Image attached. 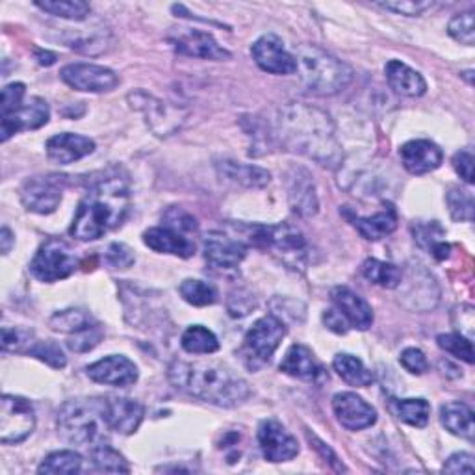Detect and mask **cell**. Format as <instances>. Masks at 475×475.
Wrapping results in <instances>:
<instances>
[{"label": "cell", "instance_id": "1", "mask_svg": "<svg viewBox=\"0 0 475 475\" xmlns=\"http://www.w3.org/2000/svg\"><path fill=\"white\" fill-rule=\"evenodd\" d=\"M277 136L286 149L305 154L322 165L336 167L342 162L334 125L320 108L303 102L282 106L277 117Z\"/></svg>", "mask_w": 475, "mask_h": 475}, {"label": "cell", "instance_id": "2", "mask_svg": "<svg viewBox=\"0 0 475 475\" xmlns=\"http://www.w3.org/2000/svg\"><path fill=\"white\" fill-rule=\"evenodd\" d=\"M167 377L176 390L223 408L242 405L251 394L249 385L240 375L219 363L174 361Z\"/></svg>", "mask_w": 475, "mask_h": 475}, {"label": "cell", "instance_id": "3", "mask_svg": "<svg viewBox=\"0 0 475 475\" xmlns=\"http://www.w3.org/2000/svg\"><path fill=\"white\" fill-rule=\"evenodd\" d=\"M131 210V190L125 178L108 176L95 183L71 225V236L80 242H93L125 221Z\"/></svg>", "mask_w": 475, "mask_h": 475}, {"label": "cell", "instance_id": "4", "mask_svg": "<svg viewBox=\"0 0 475 475\" xmlns=\"http://www.w3.org/2000/svg\"><path fill=\"white\" fill-rule=\"evenodd\" d=\"M58 433L73 446H97L104 442L110 426L106 420V399H71L58 410Z\"/></svg>", "mask_w": 475, "mask_h": 475}, {"label": "cell", "instance_id": "5", "mask_svg": "<svg viewBox=\"0 0 475 475\" xmlns=\"http://www.w3.org/2000/svg\"><path fill=\"white\" fill-rule=\"evenodd\" d=\"M297 73L305 90L318 97H332L353 80V69L316 45H301L295 50Z\"/></svg>", "mask_w": 475, "mask_h": 475}, {"label": "cell", "instance_id": "6", "mask_svg": "<svg viewBox=\"0 0 475 475\" xmlns=\"http://www.w3.org/2000/svg\"><path fill=\"white\" fill-rule=\"evenodd\" d=\"M253 240L271 249L288 268L303 269L307 260V240L300 228L288 223L273 227H259L253 230Z\"/></svg>", "mask_w": 475, "mask_h": 475}, {"label": "cell", "instance_id": "7", "mask_svg": "<svg viewBox=\"0 0 475 475\" xmlns=\"http://www.w3.org/2000/svg\"><path fill=\"white\" fill-rule=\"evenodd\" d=\"M79 268V260L75 251L58 238H48V240L37 249L30 271L41 282H56L68 279Z\"/></svg>", "mask_w": 475, "mask_h": 475}, {"label": "cell", "instance_id": "8", "mask_svg": "<svg viewBox=\"0 0 475 475\" xmlns=\"http://www.w3.org/2000/svg\"><path fill=\"white\" fill-rule=\"evenodd\" d=\"M36 429V412L28 399L5 394L0 401V442L19 444Z\"/></svg>", "mask_w": 475, "mask_h": 475}, {"label": "cell", "instance_id": "9", "mask_svg": "<svg viewBox=\"0 0 475 475\" xmlns=\"http://www.w3.org/2000/svg\"><path fill=\"white\" fill-rule=\"evenodd\" d=\"M66 176H32L21 188V201L28 212L52 214L62 203Z\"/></svg>", "mask_w": 475, "mask_h": 475}, {"label": "cell", "instance_id": "10", "mask_svg": "<svg viewBox=\"0 0 475 475\" xmlns=\"http://www.w3.org/2000/svg\"><path fill=\"white\" fill-rule=\"evenodd\" d=\"M286 336V327L277 316H264L253 323L246 334V353L251 361L266 364Z\"/></svg>", "mask_w": 475, "mask_h": 475}, {"label": "cell", "instance_id": "11", "mask_svg": "<svg viewBox=\"0 0 475 475\" xmlns=\"http://www.w3.org/2000/svg\"><path fill=\"white\" fill-rule=\"evenodd\" d=\"M48 104L39 97H32L28 102H23L14 111L0 115V119H3V125H0V140L8 142L14 134L41 129L48 123Z\"/></svg>", "mask_w": 475, "mask_h": 475}, {"label": "cell", "instance_id": "12", "mask_svg": "<svg viewBox=\"0 0 475 475\" xmlns=\"http://www.w3.org/2000/svg\"><path fill=\"white\" fill-rule=\"evenodd\" d=\"M257 66L271 75H291L297 71L295 56L286 50L284 41L275 34H264L251 47Z\"/></svg>", "mask_w": 475, "mask_h": 475}, {"label": "cell", "instance_id": "13", "mask_svg": "<svg viewBox=\"0 0 475 475\" xmlns=\"http://www.w3.org/2000/svg\"><path fill=\"white\" fill-rule=\"evenodd\" d=\"M248 255V246L221 230H212L205 236V259L214 269L230 271L242 264Z\"/></svg>", "mask_w": 475, "mask_h": 475}, {"label": "cell", "instance_id": "14", "mask_svg": "<svg viewBox=\"0 0 475 475\" xmlns=\"http://www.w3.org/2000/svg\"><path fill=\"white\" fill-rule=\"evenodd\" d=\"M169 43L173 48L181 54L201 58V59H212V62H223V59H230V52L223 48L212 34L195 30V28H181L169 36Z\"/></svg>", "mask_w": 475, "mask_h": 475}, {"label": "cell", "instance_id": "15", "mask_svg": "<svg viewBox=\"0 0 475 475\" xmlns=\"http://www.w3.org/2000/svg\"><path fill=\"white\" fill-rule=\"evenodd\" d=\"M59 77L69 88L88 93H106L115 90L119 84V77L111 69L95 64L66 66Z\"/></svg>", "mask_w": 475, "mask_h": 475}, {"label": "cell", "instance_id": "16", "mask_svg": "<svg viewBox=\"0 0 475 475\" xmlns=\"http://www.w3.org/2000/svg\"><path fill=\"white\" fill-rule=\"evenodd\" d=\"M332 410L342 428L349 431H363L377 422V410L353 392L336 394L332 397Z\"/></svg>", "mask_w": 475, "mask_h": 475}, {"label": "cell", "instance_id": "17", "mask_svg": "<svg viewBox=\"0 0 475 475\" xmlns=\"http://www.w3.org/2000/svg\"><path fill=\"white\" fill-rule=\"evenodd\" d=\"M259 446L262 455L269 462H288L300 453V444L295 437L277 420H264L259 428Z\"/></svg>", "mask_w": 475, "mask_h": 475}, {"label": "cell", "instance_id": "18", "mask_svg": "<svg viewBox=\"0 0 475 475\" xmlns=\"http://www.w3.org/2000/svg\"><path fill=\"white\" fill-rule=\"evenodd\" d=\"M86 374L95 383L117 388H127L138 381V366L123 354L104 356L88 366Z\"/></svg>", "mask_w": 475, "mask_h": 475}, {"label": "cell", "instance_id": "19", "mask_svg": "<svg viewBox=\"0 0 475 475\" xmlns=\"http://www.w3.org/2000/svg\"><path fill=\"white\" fill-rule=\"evenodd\" d=\"M186 234L188 232L164 223L162 227H153L143 232V244L162 255L190 259L195 253V244Z\"/></svg>", "mask_w": 475, "mask_h": 475}, {"label": "cell", "instance_id": "20", "mask_svg": "<svg viewBox=\"0 0 475 475\" xmlns=\"http://www.w3.org/2000/svg\"><path fill=\"white\" fill-rule=\"evenodd\" d=\"M279 368L282 374H286L290 377L316 383V385H320L322 381L327 379V372L320 364L314 353L307 345H301V343H295L286 351Z\"/></svg>", "mask_w": 475, "mask_h": 475}, {"label": "cell", "instance_id": "21", "mask_svg": "<svg viewBox=\"0 0 475 475\" xmlns=\"http://www.w3.org/2000/svg\"><path fill=\"white\" fill-rule=\"evenodd\" d=\"M331 300L334 303V309L347 320L349 327H354L359 331H366L372 327L374 311L359 293H354L347 286H336L331 291Z\"/></svg>", "mask_w": 475, "mask_h": 475}, {"label": "cell", "instance_id": "22", "mask_svg": "<svg viewBox=\"0 0 475 475\" xmlns=\"http://www.w3.org/2000/svg\"><path fill=\"white\" fill-rule=\"evenodd\" d=\"M145 408L142 403L129 397H108L106 399V420L110 431L119 435H132L143 422Z\"/></svg>", "mask_w": 475, "mask_h": 475}, {"label": "cell", "instance_id": "23", "mask_svg": "<svg viewBox=\"0 0 475 475\" xmlns=\"http://www.w3.org/2000/svg\"><path fill=\"white\" fill-rule=\"evenodd\" d=\"M405 169L412 174H426L440 167L444 154L442 149L429 140H412L399 149Z\"/></svg>", "mask_w": 475, "mask_h": 475}, {"label": "cell", "instance_id": "24", "mask_svg": "<svg viewBox=\"0 0 475 475\" xmlns=\"http://www.w3.org/2000/svg\"><path fill=\"white\" fill-rule=\"evenodd\" d=\"M45 147H47V156L52 162L59 165H69L73 162L90 156L95 151V142L80 134L66 132V134L52 136Z\"/></svg>", "mask_w": 475, "mask_h": 475}, {"label": "cell", "instance_id": "25", "mask_svg": "<svg viewBox=\"0 0 475 475\" xmlns=\"http://www.w3.org/2000/svg\"><path fill=\"white\" fill-rule=\"evenodd\" d=\"M129 100H131L132 108H136L138 111H142L145 115L147 125L158 136H167L176 129L178 123L174 121V117L171 115L165 102L154 99L153 95H147L145 91H138V93L129 95Z\"/></svg>", "mask_w": 475, "mask_h": 475}, {"label": "cell", "instance_id": "26", "mask_svg": "<svg viewBox=\"0 0 475 475\" xmlns=\"http://www.w3.org/2000/svg\"><path fill=\"white\" fill-rule=\"evenodd\" d=\"M385 73L390 88L397 95L422 97L428 91V82L424 80V77L406 64L399 62V59H390L385 68Z\"/></svg>", "mask_w": 475, "mask_h": 475}, {"label": "cell", "instance_id": "27", "mask_svg": "<svg viewBox=\"0 0 475 475\" xmlns=\"http://www.w3.org/2000/svg\"><path fill=\"white\" fill-rule=\"evenodd\" d=\"M290 178L288 197L293 212L301 216H314L318 212V195L312 176L305 169H295Z\"/></svg>", "mask_w": 475, "mask_h": 475}, {"label": "cell", "instance_id": "28", "mask_svg": "<svg viewBox=\"0 0 475 475\" xmlns=\"http://www.w3.org/2000/svg\"><path fill=\"white\" fill-rule=\"evenodd\" d=\"M440 422L455 437H460L468 442H473V412L466 403L451 401L440 406Z\"/></svg>", "mask_w": 475, "mask_h": 475}, {"label": "cell", "instance_id": "29", "mask_svg": "<svg viewBox=\"0 0 475 475\" xmlns=\"http://www.w3.org/2000/svg\"><path fill=\"white\" fill-rule=\"evenodd\" d=\"M219 173L227 181L240 185L246 188H264L266 185H269L271 174L269 171L259 167V165H251V164H240V162H230L225 160L217 165Z\"/></svg>", "mask_w": 475, "mask_h": 475}, {"label": "cell", "instance_id": "30", "mask_svg": "<svg viewBox=\"0 0 475 475\" xmlns=\"http://www.w3.org/2000/svg\"><path fill=\"white\" fill-rule=\"evenodd\" d=\"M354 228L361 232L363 238L370 242H379L383 238H386L388 234H392L397 227V216L396 210L392 206L385 208L383 212H377L372 217H353L351 219Z\"/></svg>", "mask_w": 475, "mask_h": 475}, {"label": "cell", "instance_id": "31", "mask_svg": "<svg viewBox=\"0 0 475 475\" xmlns=\"http://www.w3.org/2000/svg\"><path fill=\"white\" fill-rule=\"evenodd\" d=\"M332 368L351 386L364 388L374 383L372 372L363 364L361 359H356L349 353H338L332 361Z\"/></svg>", "mask_w": 475, "mask_h": 475}, {"label": "cell", "instance_id": "32", "mask_svg": "<svg viewBox=\"0 0 475 475\" xmlns=\"http://www.w3.org/2000/svg\"><path fill=\"white\" fill-rule=\"evenodd\" d=\"M414 238L422 248H426L437 260H446L449 257V244H446L442 238H446L444 228L438 221L431 223H416L414 225Z\"/></svg>", "mask_w": 475, "mask_h": 475}, {"label": "cell", "instance_id": "33", "mask_svg": "<svg viewBox=\"0 0 475 475\" xmlns=\"http://www.w3.org/2000/svg\"><path fill=\"white\" fill-rule=\"evenodd\" d=\"M36 6L45 14L75 23L86 21L91 14L90 5L82 3V0H45V3H36Z\"/></svg>", "mask_w": 475, "mask_h": 475}, {"label": "cell", "instance_id": "34", "mask_svg": "<svg viewBox=\"0 0 475 475\" xmlns=\"http://www.w3.org/2000/svg\"><path fill=\"white\" fill-rule=\"evenodd\" d=\"M181 345L190 354H212L219 349V340L210 329L203 325H190L183 332Z\"/></svg>", "mask_w": 475, "mask_h": 475}, {"label": "cell", "instance_id": "35", "mask_svg": "<svg viewBox=\"0 0 475 475\" xmlns=\"http://www.w3.org/2000/svg\"><path fill=\"white\" fill-rule=\"evenodd\" d=\"M50 327L58 332H68V334H77L82 332L86 329H91L95 325H99L90 312L80 311V309H68V311H59L50 318Z\"/></svg>", "mask_w": 475, "mask_h": 475}, {"label": "cell", "instance_id": "36", "mask_svg": "<svg viewBox=\"0 0 475 475\" xmlns=\"http://www.w3.org/2000/svg\"><path fill=\"white\" fill-rule=\"evenodd\" d=\"M90 457H91V464L97 471H104V473H129L131 471V466L125 460V457L104 442L93 446Z\"/></svg>", "mask_w": 475, "mask_h": 475}, {"label": "cell", "instance_id": "37", "mask_svg": "<svg viewBox=\"0 0 475 475\" xmlns=\"http://www.w3.org/2000/svg\"><path fill=\"white\" fill-rule=\"evenodd\" d=\"M396 414L401 422H405L406 426L412 428H426L429 424V416H431V406L426 399L418 397V399H401L396 401Z\"/></svg>", "mask_w": 475, "mask_h": 475}, {"label": "cell", "instance_id": "38", "mask_svg": "<svg viewBox=\"0 0 475 475\" xmlns=\"http://www.w3.org/2000/svg\"><path fill=\"white\" fill-rule=\"evenodd\" d=\"M363 275L370 282L383 286V288H388V290L401 286V280H403V273L397 266L388 264V262H381V260H375V259H370V260L364 262Z\"/></svg>", "mask_w": 475, "mask_h": 475}, {"label": "cell", "instance_id": "39", "mask_svg": "<svg viewBox=\"0 0 475 475\" xmlns=\"http://www.w3.org/2000/svg\"><path fill=\"white\" fill-rule=\"evenodd\" d=\"M183 300L194 307H208L217 301V290L214 284L197 280V279H186L181 286H178Z\"/></svg>", "mask_w": 475, "mask_h": 475}, {"label": "cell", "instance_id": "40", "mask_svg": "<svg viewBox=\"0 0 475 475\" xmlns=\"http://www.w3.org/2000/svg\"><path fill=\"white\" fill-rule=\"evenodd\" d=\"M82 470V457L77 451H54L39 464V473H79Z\"/></svg>", "mask_w": 475, "mask_h": 475}, {"label": "cell", "instance_id": "41", "mask_svg": "<svg viewBox=\"0 0 475 475\" xmlns=\"http://www.w3.org/2000/svg\"><path fill=\"white\" fill-rule=\"evenodd\" d=\"M26 354L36 356V359H39L41 363H45V364H48L50 368H56V370L66 368V364H68V359H66L62 347H59L52 340H45V342L36 340Z\"/></svg>", "mask_w": 475, "mask_h": 475}, {"label": "cell", "instance_id": "42", "mask_svg": "<svg viewBox=\"0 0 475 475\" xmlns=\"http://www.w3.org/2000/svg\"><path fill=\"white\" fill-rule=\"evenodd\" d=\"M448 210L455 221L471 223L473 219V195L466 190L451 188L446 195Z\"/></svg>", "mask_w": 475, "mask_h": 475}, {"label": "cell", "instance_id": "43", "mask_svg": "<svg viewBox=\"0 0 475 475\" xmlns=\"http://www.w3.org/2000/svg\"><path fill=\"white\" fill-rule=\"evenodd\" d=\"M438 347L444 349L446 353L453 354L455 359L464 361L466 364H473V347H471V340H468L462 334H440L437 338Z\"/></svg>", "mask_w": 475, "mask_h": 475}, {"label": "cell", "instance_id": "44", "mask_svg": "<svg viewBox=\"0 0 475 475\" xmlns=\"http://www.w3.org/2000/svg\"><path fill=\"white\" fill-rule=\"evenodd\" d=\"M448 32H449V36H451L455 41H459L460 45L473 47V43H475L473 14H471V12H464V14L455 16V17L449 21Z\"/></svg>", "mask_w": 475, "mask_h": 475}, {"label": "cell", "instance_id": "45", "mask_svg": "<svg viewBox=\"0 0 475 475\" xmlns=\"http://www.w3.org/2000/svg\"><path fill=\"white\" fill-rule=\"evenodd\" d=\"M34 334L25 331V329H3V349L5 351H17V353H28V349L34 343Z\"/></svg>", "mask_w": 475, "mask_h": 475}, {"label": "cell", "instance_id": "46", "mask_svg": "<svg viewBox=\"0 0 475 475\" xmlns=\"http://www.w3.org/2000/svg\"><path fill=\"white\" fill-rule=\"evenodd\" d=\"M379 8L386 12H394L406 17L424 16L428 10L433 8V3H414V0H394V3H379Z\"/></svg>", "mask_w": 475, "mask_h": 475}, {"label": "cell", "instance_id": "47", "mask_svg": "<svg viewBox=\"0 0 475 475\" xmlns=\"http://www.w3.org/2000/svg\"><path fill=\"white\" fill-rule=\"evenodd\" d=\"M399 363H401V366H403L408 374H414V375H422V374H426L428 368H429V363H428V359H426L424 351L416 349V347L405 349V351L401 353V356H399Z\"/></svg>", "mask_w": 475, "mask_h": 475}, {"label": "cell", "instance_id": "48", "mask_svg": "<svg viewBox=\"0 0 475 475\" xmlns=\"http://www.w3.org/2000/svg\"><path fill=\"white\" fill-rule=\"evenodd\" d=\"M102 340V331L100 325H95L91 329H86L82 332H77L71 336V340L68 342L69 349L75 353H86L91 351L95 345H99V342Z\"/></svg>", "mask_w": 475, "mask_h": 475}, {"label": "cell", "instance_id": "49", "mask_svg": "<svg viewBox=\"0 0 475 475\" xmlns=\"http://www.w3.org/2000/svg\"><path fill=\"white\" fill-rule=\"evenodd\" d=\"M104 260L110 268L127 269L134 264V255L125 244H111L104 255Z\"/></svg>", "mask_w": 475, "mask_h": 475}, {"label": "cell", "instance_id": "50", "mask_svg": "<svg viewBox=\"0 0 475 475\" xmlns=\"http://www.w3.org/2000/svg\"><path fill=\"white\" fill-rule=\"evenodd\" d=\"M25 84L21 82H14V84H8L5 90H3V99H0V115L5 113H10L14 111L16 108H19L23 104V97H25Z\"/></svg>", "mask_w": 475, "mask_h": 475}, {"label": "cell", "instance_id": "51", "mask_svg": "<svg viewBox=\"0 0 475 475\" xmlns=\"http://www.w3.org/2000/svg\"><path fill=\"white\" fill-rule=\"evenodd\" d=\"M442 470L446 473H473L475 471L473 455H470V453H455V455H451L446 460Z\"/></svg>", "mask_w": 475, "mask_h": 475}, {"label": "cell", "instance_id": "52", "mask_svg": "<svg viewBox=\"0 0 475 475\" xmlns=\"http://www.w3.org/2000/svg\"><path fill=\"white\" fill-rule=\"evenodd\" d=\"M453 167L457 174L466 185L473 183V154L468 151H460L453 156Z\"/></svg>", "mask_w": 475, "mask_h": 475}, {"label": "cell", "instance_id": "53", "mask_svg": "<svg viewBox=\"0 0 475 475\" xmlns=\"http://www.w3.org/2000/svg\"><path fill=\"white\" fill-rule=\"evenodd\" d=\"M323 323L327 325L329 331H332L336 334H345L349 331L347 320L336 309H329L323 312Z\"/></svg>", "mask_w": 475, "mask_h": 475}, {"label": "cell", "instance_id": "54", "mask_svg": "<svg viewBox=\"0 0 475 475\" xmlns=\"http://www.w3.org/2000/svg\"><path fill=\"white\" fill-rule=\"evenodd\" d=\"M12 246H14V234L8 227H5L3 232H0V249H3V255H8Z\"/></svg>", "mask_w": 475, "mask_h": 475}, {"label": "cell", "instance_id": "55", "mask_svg": "<svg viewBox=\"0 0 475 475\" xmlns=\"http://www.w3.org/2000/svg\"><path fill=\"white\" fill-rule=\"evenodd\" d=\"M36 56H37V62L41 66H52L56 62V54H52L48 50H37Z\"/></svg>", "mask_w": 475, "mask_h": 475}]
</instances>
